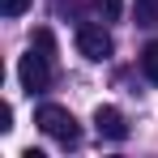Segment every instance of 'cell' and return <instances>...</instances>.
I'll list each match as a JSON object with an SVG mask.
<instances>
[{
    "label": "cell",
    "instance_id": "obj_3",
    "mask_svg": "<svg viewBox=\"0 0 158 158\" xmlns=\"http://www.w3.org/2000/svg\"><path fill=\"white\" fill-rule=\"evenodd\" d=\"M111 47H115V43H111V34H107L98 22H85V26L77 30V52L85 56V60H94V64H98V60L111 56Z\"/></svg>",
    "mask_w": 158,
    "mask_h": 158
},
{
    "label": "cell",
    "instance_id": "obj_8",
    "mask_svg": "<svg viewBox=\"0 0 158 158\" xmlns=\"http://www.w3.org/2000/svg\"><path fill=\"white\" fill-rule=\"evenodd\" d=\"M34 47L47 56V60H56V39H52V30H34Z\"/></svg>",
    "mask_w": 158,
    "mask_h": 158
},
{
    "label": "cell",
    "instance_id": "obj_1",
    "mask_svg": "<svg viewBox=\"0 0 158 158\" xmlns=\"http://www.w3.org/2000/svg\"><path fill=\"white\" fill-rule=\"evenodd\" d=\"M34 124L47 132V137H56L60 145H77L81 141V128H77V120H73V111H64V107H56V103L39 107L34 111Z\"/></svg>",
    "mask_w": 158,
    "mask_h": 158
},
{
    "label": "cell",
    "instance_id": "obj_5",
    "mask_svg": "<svg viewBox=\"0 0 158 158\" xmlns=\"http://www.w3.org/2000/svg\"><path fill=\"white\" fill-rule=\"evenodd\" d=\"M132 22L145 30L158 26V0H132Z\"/></svg>",
    "mask_w": 158,
    "mask_h": 158
},
{
    "label": "cell",
    "instance_id": "obj_7",
    "mask_svg": "<svg viewBox=\"0 0 158 158\" xmlns=\"http://www.w3.org/2000/svg\"><path fill=\"white\" fill-rule=\"evenodd\" d=\"M94 9L103 13V22H115V17L124 13V0H94Z\"/></svg>",
    "mask_w": 158,
    "mask_h": 158
},
{
    "label": "cell",
    "instance_id": "obj_9",
    "mask_svg": "<svg viewBox=\"0 0 158 158\" xmlns=\"http://www.w3.org/2000/svg\"><path fill=\"white\" fill-rule=\"evenodd\" d=\"M26 9H30V0H0V13L4 17H22Z\"/></svg>",
    "mask_w": 158,
    "mask_h": 158
},
{
    "label": "cell",
    "instance_id": "obj_6",
    "mask_svg": "<svg viewBox=\"0 0 158 158\" xmlns=\"http://www.w3.org/2000/svg\"><path fill=\"white\" fill-rule=\"evenodd\" d=\"M141 69H145V77L158 85V43H150V47L141 52Z\"/></svg>",
    "mask_w": 158,
    "mask_h": 158
},
{
    "label": "cell",
    "instance_id": "obj_4",
    "mask_svg": "<svg viewBox=\"0 0 158 158\" xmlns=\"http://www.w3.org/2000/svg\"><path fill=\"white\" fill-rule=\"evenodd\" d=\"M94 128H98V137H107V141H124V137H128V124H124V115H120L115 107H98V111H94Z\"/></svg>",
    "mask_w": 158,
    "mask_h": 158
},
{
    "label": "cell",
    "instance_id": "obj_10",
    "mask_svg": "<svg viewBox=\"0 0 158 158\" xmlns=\"http://www.w3.org/2000/svg\"><path fill=\"white\" fill-rule=\"evenodd\" d=\"M13 128V111H9V107H0V132H9Z\"/></svg>",
    "mask_w": 158,
    "mask_h": 158
},
{
    "label": "cell",
    "instance_id": "obj_2",
    "mask_svg": "<svg viewBox=\"0 0 158 158\" xmlns=\"http://www.w3.org/2000/svg\"><path fill=\"white\" fill-rule=\"evenodd\" d=\"M17 77H22V85H26L30 94L47 90V85H52V60L39 52V47H30V56L17 60Z\"/></svg>",
    "mask_w": 158,
    "mask_h": 158
}]
</instances>
